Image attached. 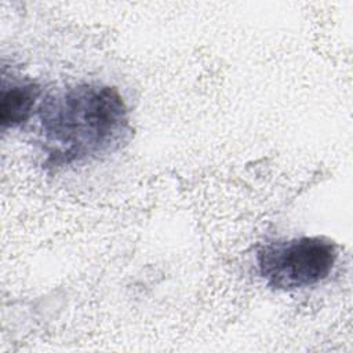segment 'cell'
<instances>
[{
  "instance_id": "cell-3",
  "label": "cell",
  "mask_w": 353,
  "mask_h": 353,
  "mask_svg": "<svg viewBox=\"0 0 353 353\" xmlns=\"http://www.w3.org/2000/svg\"><path fill=\"white\" fill-rule=\"evenodd\" d=\"M43 101L41 87L30 80L3 81L0 97V124L3 130L17 128L37 113Z\"/></svg>"
},
{
  "instance_id": "cell-1",
  "label": "cell",
  "mask_w": 353,
  "mask_h": 353,
  "mask_svg": "<svg viewBox=\"0 0 353 353\" xmlns=\"http://www.w3.org/2000/svg\"><path fill=\"white\" fill-rule=\"evenodd\" d=\"M39 145L47 168H65L117 152L131 135L128 108L117 88L80 83L43 98Z\"/></svg>"
},
{
  "instance_id": "cell-2",
  "label": "cell",
  "mask_w": 353,
  "mask_h": 353,
  "mask_svg": "<svg viewBox=\"0 0 353 353\" xmlns=\"http://www.w3.org/2000/svg\"><path fill=\"white\" fill-rule=\"evenodd\" d=\"M336 259L338 248L330 239L301 236L262 244L255 254V266L268 287L296 291L324 281Z\"/></svg>"
}]
</instances>
